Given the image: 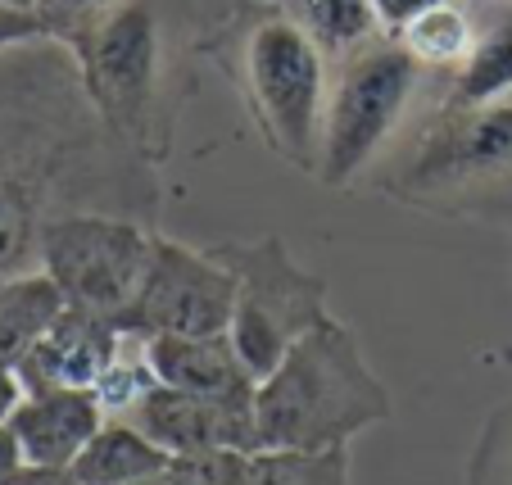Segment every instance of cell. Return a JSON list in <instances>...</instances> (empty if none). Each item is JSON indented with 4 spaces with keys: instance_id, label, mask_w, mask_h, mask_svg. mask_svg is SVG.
Listing matches in <instances>:
<instances>
[{
    "instance_id": "cell-1",
    "label": "cell",
    "mask_w": 512,
    "mask_h": 485,
    "mask_svg": "<svg viewBox=\"0 0 512 485\" xmlns=\"http://www.w3.org/2000/svg\"><path fill=\"white\" fill-rule=\"evenodd\" d=\"M159 177L96 114L73 50L37 41L0 55V282L41 268L46 227L68 214L155 223Z\"/></svg>"
},
{
    "instance_id": "cell-2",
    "label": "cell",
    "mask_w": 512,
    "mask_h": 485,
    "mask_svg": "<svg viewBox=\"0 0 512 485\" xmlns=\"http://www.w3.org/2000/svg\"><path fill=\"white\" fill-rule=\"evenodd\" d=\"M386 381L340 318H327L259 381L254 427L259 449H349L358 431L390 422Z\"/></svg>"
},
{
    "instance_id": "cell-3",
    "label": "cell",
    "mask_w": 512,
    "mask_h": 485,
    "mask_svg": "<svg viewBox=\"0 0 512 485\" xmlns=\"http://www.w3.org/2000/svg\"><path fill=\"white\" fill-rule=\"evenodd\" d=\"M227 68L263 146L295 173L318 177L322 118L331 96L327 50L290 19V10L263 5L236 28Z\"/></svg>"
},
{
    "instance_id": "cell-4",
    "label": "cell",
    "mask_w": 512,
    "mask_h": 485,
    "mask_svg": "<svg viewBox=\"0 0 512 485\" xmlns=\"http://www.w3.org/2000/svg\"><path fill=\"white\" fill-rule=\"evenodd\" d=\"M82 68L96 114L105 127L159 168L173 150V105H168V73H164V28H159L155 0H123L105 19L68 41Z\"/></svg>"
},
{
    "instance_id": "cell-5",
    "label": "cell",
    "mask_w": 512,
    "mask_h": 485,
    "mask_svg": "<svg viewBox=\"0 0 512 485\" xmlns=\"http://www.w3.org/2000/svg\"><path fill=\"white\" fill-rule=\"evenodd\" d=\"M512 186V100L440 105L381 191L422 214L485 204Z\"/></svg>"
},
{
    "instance_id": "cell-6",
    "label": "cell",
    "mask_w": 512,
    "mask_h": 485,
    "mask_svg": "<svg viewBox=\"0 0 512 485\" xmlns=\"http://www.w3.org/2000/svg\"><path fill=\"white\" fill-rule=\"evenodd\" d=\"M236 277V309H232V336L236 354L254 377H268L290 354L295 340H304L318 322L331 318L327 309V282L309 272L281 236H259V241H218L209 245Z\"/></svg>"
},
{
    "instance_id": "cell-7",
    "label": "cell",
    "mask_w": 512,
    "mask_h": 485,
    "mask_svg": "<svg viewBox=\"0 0 512 485\" xmlns=\"http://www.w3.org/2000/svg\"><path fill=\"white\" fill-rule=\"evenodd\" d=\"M417 73L422 68L408 59L395 37H372L368 46L340 59L327 96V118H322V186L345 191L377 164L417 96Z\"/></svg>"
},
{
    "instance_id": "cell-8",
    "label": "cell",
    "mask_w": 512,
    "mask_h": 485,
    "mask_svg": "<svg viewBox=\"0 0 512 485\" xmlns=\"http://www.w3.org/2000/svg\"><path fill=\"white\" fill-rule=\"evenodd\" d=\"M155 227L123 214H68L46 227L41 272L59 286L68 309L123 318L136 300L155 250Z\"/></svg>"
},
{
    "instance_id": "cell-9",
    "label": "cell",
    "mask_w": 512,
    "mask_h": 485,
    "mask_svg": "<svg viewBox=\"0 0 512 485\" xmlns=\"http://www.w3.org/2000/svg\"><path fill=\"white\" fill-rule=\"evenodd\" d=\"M236 309V277L209 245H182L173 236H155L150 268L118 318L132 336H223Z\"/></svg>"
},
{
    "instance_id": "cell-10",
    "label": "cell",
    "mask_w": 512,
    "mask_h": 485,
    "mask_svg": "<svg viewBox=\"0 0 512 485\" xmlns=\"http://www.w3.org/2000/svg\"><path fill=\"white\" fill-rule=\"evenodd\" d=\"M132 427H141L159 449L173 458L213 454V449H245L259 454V427H254V404H223V399H200L182 390L155 386L141 404L127 413Z\"/></svg>"
},
{
    "instance_id": "cell-11",
    "label": "cell",
    "mask_w": 512,
    "mask_h": 485,
    "mask_svg": "<svg viewBox=\"0 0 512 485\" xmlns=\"http://www.w3.org/2000/svg\"><path fill=\"white\" fill-rule=\"evenodd\" d=\"M123 350V327L114 318L82 309H64L55 327L23 354L14 368L23 395H46V390H96L109 363Z\"/></svg>"
},
{
    "instance_id": "cell-12",
    "label": "cell",
    "mask_w": 512,
    "mask_h": 485,
    "mask_svg": "<svg viewBox=\"0 0 512 485\" xmlns=\"http://www.w3.org/2000/svg\"><path fill=\"white\" fill-rule=\"evenodd\" d=\"M155 381L182 395L223 399V404H254L259 377L245 368L232 336H155L145 340Z\"/></svg>"
},
{
    "instance_id": "cell-13",
    "label": "cell",
    "mask_w": 512,
    "mask_h": 485,
    "mask_svg": "<svg viewBox=\"0 0 512 485\" xmlns=\"http://www.w3.org/2000/svg\"><path fill=\"white\" fill-rule=\"evenodd\" d=\"M105 422L109 413L100 408V399L91 390L23 395L19 408L10 413V431L23 449V463L41 467H73Z\"/></svg>"
},
{
    "instance_id": "cell-14",
    "label": "cell",
    "mask_w": 512,
    "mask_h": 485,
    "mask_svg": "<svg viewBox=\"0 0 512 485\" xmlns=\"http://www.w3.org/2000/svg\"><path fill=\"white\" fill-rule=\"evenodd\" d=\"M64 309L68 300L41 268L5 277L0 282V368H19L23 354L55 327Z\"/></svg>"
},
{
    "instance_id": "cell-15",
    "label": "cell",
    "mask_w": 512,
    "mask_h": 485,
    "mask_svg": "<svg viewBox=\"0 0 512 485\" xmlns=\"http://www.w3.org/2000/svg\"><path fill=\"white\" fill-rule=\"evenodd\" d=\"M168 463H173V454L159 449L141 427H132L127 418H109L96 431V440L82 449L73 472L87 485H141L164 472Z\"/></svg>"
},
{
    "instance_id": "cell-16",
    "label": "cell",
    "mask_w": 512,
    "mask_h": 485,
    "mask_svg": "<svg viewBox=\"0 0 512 485\" xmlns=\"http://www.w3.org/2000/svg\"><path fill=\"white\" fill-rule=\"evenodd\" d=\"M512 100V14L481 28L467 64L449 78L445 105H499Z\"/></svg>"
},
{
    "instance_id": "cell-17",
    "label": "cell",
    "mask_w": 512,
    "mask_h": 485,
    "mask_svg": "<svg viewBox=\"0 0 512 485\" xmlns=\"http://www.w3.org/2000/svg\"><path fill=\"white\" fill-rule=\"evenodd\" d=\"M476 37H481V28L472 23V14L458 0H449V5H435L431 14H422L417 23H408L395 41L408 50V59L417 68H445L454 78L467 64V55H472Z\"/></svg>"
},
{
    "instance_id": "cell-18",
    "label": "cell",
    "mask_w": 512,
    "mask_h": 485,
    "mask_svg": "<svg viewBox=\"0 0 512 485\" xmlns=\"http://www.w3.org/2000/svg\"><path fill=\"white\" fill-rule=\"evenodd\" d=\"M286 10L327 55L340 59L368 46L372 37H381L368 0H286Z\"/></svg>"
},
{
    "instance_id": "cell-19",
    "label": "cell",
    "mask_w": 512,
    "mask_h": 485,
    "mask_svg": "<svg viewBox=\"0 0 512 485\" xmlns=\"http://www.w3.org/2000/svg\"><path fill=\"white\" fill-rule=\"evenodd\" d=\"M250 485H354L349 449H259Z\"/></svg>"
},
{
    "instance_id": "cell-20",
    "label": "cell",
    "mask_w": 512,
    "mask_h": 485,
    "mask_svg": "<svg viewBox=\"0 0 512 485\" xmlns=\"http://www.w3.org/2000/svg\"><path fill=\"white\" fill-rule=\"evenodd\" d=\"M155 386L159 381H155V368H150V354H145V336L123 331V350H118V359L109 363V372L100 377V386L91 395L100 399V408L109 418H127Z\"/></svg>"
},
{
    "instance_id": "cell-21",
    "label": "cell",
    "mask_w": 512,
    "mask_h": 485,
    "mask_svg": "<svg viewBox=\"0 0 512 485\" xmlns=\"http://www.w3.org/2000/svg\"><path fill=\"white\" fill-rule=\"evenodd\" d=\"M467 485H512V399L485 418L481 440L467 458Z\"/></svg>"
},
{
    "instance_id": "cell-22",
    "label": "cell",
    "mask_w": 512,
    "mask_h": 485,
    "mask_svg": "<svg viewBox=\"0 0 512 485\" xmlns=\"http://www.w3.org/2000/svg\"><path fill=\"white\" fill-rule=\"evenodd\" d=\"M114 5H123V0H37L41 19L55 28L59 46H68V41L78 37V32H87L96 19H105Z\"/></svg>"
},
{
    "instance_id": "cell-23",
    "label": "cell",
    "mask_w": 512,
    "mask_h": 485,
    "mask_svg": "<svg viewBox=\"0 0 512 485\" xmlns=\"http://www.w3.org/2000/svg\"><path fill=\"white\" fill-rule=\"evenodd\" d=\"M37 41H55V28L41 19V10H10V5H0V55L19 46H37Z\"/></svg>"
},
{
    "instance_id": "cell-24",
    "label": "cell",
    "mask_w": 512,
    "mask_h": 485,
    "mask_svg": "<svg viewBox=\"0 0 512 485\" xmlns=\"http://www.w3.org/2000/svg\"><path fill=\"white\" fill-rule=\"evenodd\" d=\"M368 5L381 37H399L408 23H417L422 14H431L435 5H449V0H368Z\"/></svg>"
},
{
    "instance_id": "cell-25",
    "label": "cell",
    "mask_w": 512,
    "mask_h": 485,
    "mask_svg": "<svg viewBox=\"0 0 512 485\" xmlns=\"http://www.w3.org/2000/svg\"><path fill=\"white\" fill-rule=\"evenodd\" d=\"M10 485H87L73 467H41V463H23L10 476Z\"/></svg>"
},
{
    "instance_id": "cell-26",
    "label": "cell",
    "mask_w": 512,
    "mask_h": 485,
    "mask_svg": "<svg viewBox=\"0 0 512 485\" xmlns=\"http://www.w3.org/2000/svg\"><path fill=\"white\" fill-rule=\"evenodd\" d=\"M23 467V449L19 440H14L10 422H0V485H10V476Z\"/></svg>"
},
{
    "instance_id": "cell-27",
    "label": "cell",
    "mask_w": 512,
    "mask_h": 485,
    "mask_svg": "<svg viewBox=\"0 0 512 485\" xmlns=\"http://www.w3.org/2000/svg\"><path fill=\"white\" fill-rule=\"evenodd\" d=\"M19 399H23V386H19V377H14V368H0V422H10Z\"/></svg>"
},
{
    "instance_id": "cell-28",
    "label": "cell",
    "mask_w": 512,
    "mask_h": 485,
    "mask_svg": "<svg viewBox=\"0 0 512 485\" xmlns=\"http://www.w3.org/2000/svg\"><path fill=\"white\" fill-rule=\"evenodd\" d=\"M141 485H186V481H182V476H177V467L168 463L164 472H159V476H150V481H141Z\"/></svg>"
},
{
    "instance_id": "cell-29",
    "label": "cell",
    "mask_w": 512,
    "mask_h": 485,
    "mask_svg": "<svg viewBox=\"0 0 512 485\" xmlns=\"http://www.w3.org/2000/svg\"><path fill=\"white\" fill-rule=\"evenodd\" d=\"M0 5H10V10H37V0H0Z\"/></svg>"
},
{
    "instance_id": "cell-30",
    "label": "cell",
    "mask_w": 512,
    "mask_h": 485,
    "mask_svg": "<svg viewBox=\"0 0 512 485\" xmlns=\"http://www.w3.org/2000/svg\"><path fill=\"white\" fill-rule=\"evenodd\" d=\"M472 5H503V0H472Z\"/></svg>"
}]
</instances>
